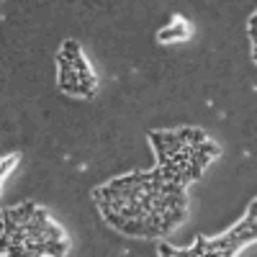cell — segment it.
<instances>
[{"label": "cell", "mask_w": 257, "mask_h": 257, "mask_svg": "<svg viewBox=\"0 0 257 257\" xmlns=\"http://www.w3.org/2000/svg\"><path fill=\"white\" fill-rule=\"evenodd\" d=\"M188 36V26L183 21H175V24H170L167 29L160 31V41H175V39H185Z\"/></svg>", "instance_id": "obj_1"}, {"label": "cell", "mask_w": 257, "mask_h": 257, "mask_svg": "<svg viewBox=\"0 0 257 257\" xmlns=\"http://www.w3.org/2000/svg\"><path fill=\"white\" fill-rule=\"evenodd\" d=\"M6 213H11V216L16 219V221H29V219H34V213H36V203H31V201H26V203H21L18 208H3Z\"/></svg>", "instance_id": "obj_2"}, {"label": "cell", "mask_w": 257, "mask_h": 257, "mask_svg": "<svg viewBox=\"0 0 257 257\" xmlns=\"http://www.w3.org/2000/svg\"><path fill=\"white\" fill-rule=\"evenodd\" d=\"M72 62H75V70H77V75H80V82H85V85H95L93 70H90V64L85 62V57H82V54H77Z\"/></svg>", "instance_id": "obj_3"}, {"label": "cell", "mask_w": 257, "mask_h": 257, "mask_svg": "<svg viewBox=\"0 0 257 257\" xmlns=\"http://www.w3.org/2000/svg\"><path fill=\"white\" fill-rule=\"evenodd\" d=\"M121 231L126 237H147V221L144 219H126Z\"/></svg>", "instance_id": "obj_4"}, {"label": "cell", "mask_w": 257, "mask_h": 257, "mask_svg": "<svg viewBox=\"0 0 257 257\" xmlns=\"http://www.w3.org/2000/svg\"><path fill=\"white\" fill-rule=\"evenodd\" d=\"M178 134H180V139H183V142H188V144H193V147H198V144H203V142H206V132H201V128L183 126Z\"/></svg>", "instance_id": "obj_5"}, {"label": "cell", "mask_w": 257, "mask_h": 257, "mask_svg": "<svg viewBox=\"0 0 257 257\" xmlns=\"http://www.w3.org/2000/svg\"><path fill=\"white\" fill-rule=\"evenodd\" d=\"M103 216H105V221H108L113 229H118V231H121L123 224H126V216H123V213H118V211H113V208H111V211H103Z\"/></svg>", "instance_id": "obj_6"}, {"label": "cell", "mask_w": 257, "mask_h": 257, "mask_svg": "<svg viewBox=\"0 0 257 257\" xmlns=\"http://www.w3.org/2000/svg\"><path fill=\"white\" fill-rule=\"evenodd\" d=\"M70 244L64 242V239H49L47 242V254H67Z\"/></svg>", "instance_id": "obj_7"}, {"label": "cell", "mask_w": 257, "mask_h": 257, "mask_svg": "<svg viewBox=\"0 0 257 257\" xmlns=\"http://www.w3.org/2000/svg\"><path fill=\"white\" fill-rule=\"evenodd\" d=\"M62 52L67 54L70 59H75V57L80 54V44H77L75 39H67V41H64V44H62Z\"/></svg>", "instance_id": "obj_8"}, {"label": "cell", "mask_w": 257, "mask_h": 257, "mask_svg": "<svg viewBox=\"0 0 257 257\" xmlns=\"http://www.w3.org/2000/svg\"><path fill=\"white\" fill-rule=\"evenodd\" d=\"M201 173H203V167H201V165H193V162H190V165L185 167V178H188V183H190V180H198Z\"/></svg>", "instance_id": "obj_9"}, {"label": "cell", "mask_w": 257, "mask_h": 257, "mask_svg": "<svg viewBox=\"0 0 257 257\" xmlns=\"http://www.w3.org/2000/svg\"><path fill=\"white\" fill-rule=\"evenodd\" d=\"M196 254H208V239H198L196 247L190 249V257H196Z\"/></svg>", "instance_id": "obj_10"}, {"label": "cell", "mask_w": 257, "mask_h": 257, "mask_svg": "<svg viewBox=\"0 0 257 257\" xmlns=\"http://www.w3.org/2000/svg\"><path fill=\"white\" fill-rule=\"evenodd\" d=\"M160 254H190V249H175V247H170V244H160Z\"/></svg>", "instance_id": "obj_11"}, {"label": "cell", "mask_w": 257, "mask_h": 257, "mask_svg": "<svg viewBox=\"0 0 257 257\" xmlns=\"http://www.w3.org/2000/svg\"><path fill=\"white\" fill-rule=\"evenodd\" d=\"M198 149H201V152H206V155H211V157H216V155H219V149L213 147V144H211L208 139H206L203 144H198Z\"/></svg>", "instance_id": "obj_12"}, {"label": "cell", "mask_w": 257, "mask_h": 257, "mask_svg": "<svg viewBox=\"0 0 257 257\" xmlns=\"http://www.w3.org/2000/svg\"><path fill=\"white\" fill-rule=\"evenodd\" d=\"M16 160H18V157H6V160H3V167H0V173H3V178L8 175V170H11V165H13Z\"/></svg>", "instance_id": "obj_13"}, {"label": "cell", "mask_w": 257, "mask_h": 257, "mask_svg": "<svg viewBox=\"0 0 257 257\" xmlns=\"http://www.w3.org/2000/svg\"><path fill=\"white\" fill-rule=\"evenodd\" d=\"M247 213H249V216H254V219H257V201H252V206H249V211H247Z\"/></svg>", "instance_id": "obj_14"}, {"label": "cell", "mask_w": 257, "mask_h": 257, "mask_svg": "<svg viewBox=\"0 0 257 257\" xmlns=\"http://www.w3.org/2000/svg\"><path fill=\"white\" fill-rule=\"evenodd\" d=\"M252 57H254V62H257V44H254V52H252Z\"/></svg>", "instance_id": "obj_15"}]
</instances>
